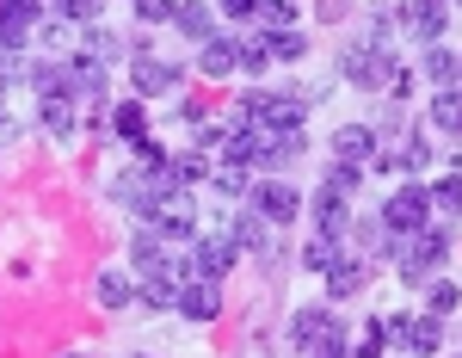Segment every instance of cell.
Returning <instances> with one entry per match:
<instances>
[{"instance_id": "cell-11", "label": "cell", "mask_w": 462, "mask_h": 358, "mask_svg": "<svg viewBox=\"0 0 462 358\" xmlns=\"http://www.w3.org/2000/svg\"><path fill=\"white\" fill-rule=\"evenodd\" d=\"M407 32L413 37H426V43H438L444 37V25H450V0H407Z\"/></svg>"}, {"instance_id": "cell-13", "label": "cell", "mask_w": 462, "mask_h": 358, "mask_svg": "<svg viewBox=\"0 0 462 358\" xmlns=\"http://www.w3.org/2000/svg\"><path fill=\"white\" fill-rule=\"evenodd\" d=\"M179 309H185L191 322H216V316H222V290H216V278H185V285H179Z\"/></svg>"}, {"instance_id": "cell-8", "label": "cell", "mask_w": 462, "mask_h": 358, "mask_svg": "<svg viewBox=\"0 0 462 358\" xmlns=\"http://www.w3.org/2000/svg\"><path fill=\"white\" fill-rule=\"evenodd\" d=\"M235 259H241V248H235L228 229H222V235H198V253L185 259V278H222Z\"/></svg>"}, {"instance_id": "cell-5", "label": "cell", "mask_w": 462, "mask_h": 358, "mask_svg": "<svg viewBox=\"0 0 462 358\" xmlns=\"http://www.w3.org/2000/svg\"><path fill=\"white\" fill-rule=\"evenodd\" d=\"M241 118L259 124V130H302V99H290V93H259V87H253L247 99H241Z\"/></svg>"}, {"instance_id": "cell-22", "label": "cell", "mask_w": 462, "mask_h": 358, "mask_svg": "<svg viewBox=\"0 0 462 358\" xmlns=\"http://www.w3.org/2000/svg\"><path fill=\"white\" fill-rule=\"evenodd\" d=\"M111 130H117V137H130V143H143V130H148V99H124V106L111 111Z\"/></svg>"}, {"instance_id": "cell-42", "label": "cell", "mask_w": 462, "mask_h": 358, "mask_svg": "<svg viewBox=\"0 0 462 358\" xmlns=\"http://www.w3.org/2000/svg\"><path fill=\"white\" fill-rule=\"evenodd\" d=\"M253 358H265V346H253Z\"/></svg>"}, {"instance_id": "cell-34", "label": "cell", "mask_w": 462, "mask_h": 358, "mask_svg": "<svg viewBox=\"0 0 462 358\" xmlns=\"http://www.w3.org/2000/svg\"><path fill=\"white\" fill-rule=\"evenodd\" d=\"M265 62H272L265 37H259V32H241V69H247V74H265Z\"/></svg>"}, {"instance_id": "cell-16", "label": "cell", "mask_w": 462, "mask_h": 358, "mask_svg": "<svg viewBox=\"0 0 462 358\" xmlns=\"http://www.w3.org/2000/svg\"><path fill=\"white\" fill-rule=\"evenodd\" d=\"M69 93H87V99H99V106H106V62L74 56V62H69Z\"/></svg>"}, {"instance_id": "cell-24", "label": "cell", "mask_w": 462, "mask_h": 358, "mask_svg": "<svg viewBox=\"0 0 462 358\" xmlns=\"http://www.w3.org/2000/svg\"><path fill=\"white\" fill-rule=\"evenodd\" d=\"M198 179H210V167H204V155H173V161H167V185H179V192H191Z\"/></svg>"}, {"instance_id": "cell-12", "label": "cell", "mask_w": 462, "mask_h": 358, "mask_svg": "<svg viewBox=\"0 0 462 358\" xmlns=\"http://www.w3.org/2000/svg\"><path fill=\"white\" fill-rule=\"evenodd\" d=\"M198 69L210 74V80H222V74H235L241 69V37H204V43H198Z\"/></svg>"}, {"instance_id": "cell-41", "label": "cell", "mask_w": 462, "mask_h": 358, "mask_svg": "<svg viewBox=\"0 0 462 358\" xmlns=\"http://www.w3.org/2000/svg\"><path fill=\"white\" fill-rule=\"evenodd\" d=\"M346 6H352V0H320V19H339Z\"/></svg>"}, {"instance_id": "cell-27", "label": "cell", "mask_w": 462, "mask_h": 358, "mask_svg": "<svg viewBox=\"0 0 462 358\" xmlns=\"http://www.w3.org/2000/svg\"><path fill=\"white\" fill-rule=\"evenodd\" d=\"M43 130H50V137H69V130H74L69 93H50V99H43Z\"/></svg>"}, {"instance_id": "cell-31", "label": "cell", "mask_w": 462, "mask_h": 358, "mask_svg": "<svg viewBox=\"0 0 462 358\" xmlns=\"http://www.w3.org/2000/svg\"><path fill=\"white\" fill-rule=\"evenodd\" d=\"M32 80H37V93H43V99H50V93H69V62H37Z\"/></svg>"}, {"instance_id": "cell-30", "label": "cell", "mask_w": 462, "mask_h": 358, "mask_svg": "<svg viewBox=\"0 0 462 358\" xmlns=\"http://www.w3.org/2000/svg\"><path fill=\"white\" fill-rule=\"evenodd\" d=\"M383 346H389V322H364L352 340V358H376Z\"/></svg>"}, {"instance_id": "cell-26", "label": "cell", "mask_w": 462, "mask_h": 358, "mask_svg": "<svg viewBox=\"0 0 462 358\" xmlns=\"http://www.w3.org/2000/svg\"><path fill=\"white\" fill-rule=\"evenodd\" d=\"M327 290H333V297H357V290H364V259H339V266L327 272Z\"/></svg>"}, {"instance_id": "cell-23", "label": "cell", "mask_w": 462, "mask_h": 358, "mask_svg": "<svg viewBox=\"0 0 462 358\" xmlns=\"http://www.w3.org/2000/svg\"><path fill=\"white\" fill-rule=\"evenodd\" d=\"M431 124H438L444 137H462V87H450V93L431 99Z\"/></svg>"}, {"instance_id": "cell-35", "label": "cell", "mask_w": 462, "mask_h": 358, "mask_svg": "<svg viewBox=\"0 0 462 358\" xmlns=\"http://www.w3.org/2000/svg\"><path fill=\"white\" fill-rule=\"evenodd\" d=\"M253 19H265L272 32H284V25H296V0H259V13Z\"/></svg>"}, {"instance_id": "cell-9", "label": "cell", "mask_w": 462, "mask_h": 358, "mask_svg": "<svg viewBox=\"0 0 462 358\" xmlns=\"http://www.w3.org/2000/svg\"><path fill=\"white\" fill-rule=\"evenodd\" d=\"M389 130H394V143L383 148V167H389L394 179L420 174V167H426V137H413V130H401V111L389 118Z\"/></svg>"}, {"instance_id": "cell-43", "label": "cell", "mask_w": 462, "mask_h": 358, "mask_svg": "<svg viewBox=\"0 0 462 358\" xmlns=\"http://www.w3.org/2000/svg\"><path fill=\"white\" fill-rule=\"evenodd\" d=\"M69 358H87V353H69Z\"/></svg>"}, {"instance_id": "cell-6", "label": "cell", "mask_w": 462, "mask_h": 358, "mask_svg": "<svg viewBox=\"0 0 462 358\" xmlns=\"http://www.w3.org/2000/svg\"><path fill=\"white\" fill-rule=\"evenodd\" d=\"M426 222H431L426 185H413V179H401V185H394V198L383 204V229H389V235H413V229H426Z\"/></svg>"}, {"instance_id": "cell-18", "label": "cell", "mask_w": 462, "mask_h": 358, "mask_svg": "<svg viewBox=\"0 0 462 358\" xmlns=\"http://www.w3.org/2000/svg\"><path fill=\"white\" fill-rule=\"evenodd\" d=\"M173 25L191 37V43L216 37V19H210V6H204V0H179V6H173Z\"/></svg>"}, {"instance_id": "cell-28", "label": "cell", "mask_w": 462, "mask_h": 358, "mask_svg": "<svg viewBox=\"0 0 462 358\" xmlns=\"http://www.w3.org/2000/svg\"><path fill=\"white\" fill-rule=\"evenodd\" d=\"M265 50H272L278 62H296V56L309 50V37L296 32V25H284V32H265Z\"/></svg>"}, {"instance_id": "cell-10", "label": "cell", "mask_w": 462, "mask_h": 358, "mask_svg": "<svg viewBox=\"0 0 462 358\" xmlns=\"http://www.w3.org/2000/svg\"><path fill=\"white\" fill-rule=\"evenodd\" d=\"M130 87H136V99H161V93H173V87H179V69L143 50V56H136V80H130Z\"/></svg>"}, {"instance_id": "cell-3", "label": "cell", "mask_w": 462, "mask_h": 358, "mask_svg": "<svg viewBox=\"0 0 462 358\" xmlns=\"http://www.w3.org/2000/svg\"><path fill=\"white\" fill-rule=\"evenodd\" d=\"M290 340H296L309 358H346V353H352L346 327L333 322L327 309H296V316H290Z\"/></svg>"}, {"instance_id": "cell-2", "label": "cell", "mask_w": 462, "mask_h": 358, "mask_svg": "<svg viewBox=\"0 0 462 358\" xmlns=\"http://www.w3.org/2000/svg\"><path fill=\"white\" fill-rule=\"evenodd\" d=\"M339 74L352 80V87H394V93H407V69L394 62V50L389 43H376V37H357L352 50L339 56Z\"/></svg>"}, {"instance_id": "cell-19", "label": "cell", "mask_w": 462, "mask_h": 358, "mask_svg": "<svg viewBox=\"0 0 462 358\" xmlns=\"http://www.w3.org/2000/svg\"><path fill=\"white\" fill-rule=\"evenodd\" d=\"M339 259H346V235H327V229L302 248V266H309V272H333Z\"/></svg>"}, {"instance_id": "cell-20", "label": "cell", "mask_w": 462, "mask_h": 358, "mask_svg": "<svg viewBox=\"0 0 462 358\" xmlns=\"http://www.w3.org/2000/svg\"><path fill=\"white\" fill-rule=\"evenodd\" d=\"M426 74L438 80V93H450V87H462V56L444 50V43H431L426 50Z\"/></svg>"}, {"instance_id": "cell-21", "label": "cell", "mask_w": 462, "mask_h": 358, "mask_svg": "<svg viewBox=\"0 0 462 358\" xmlns=\"http://www.w3.org/2000/svg\"><path fill=\"white\" fill-rule=\"evenodd\" d=\"M93 297H99V309H124L136 297V285H130V272H99L93 278Z\"/></svg>"}, {"instance_id": "cell-33", "label": "cell", "mask_w": 462, "mask_h": 358, "mask_svg": "<svg viewBox=\"0 0 462 358\" xmlns=\"http://www.w3.org/2000/svg\"><path fill=\"white\" fill-rule=\"evenodd\" d=\"M457 303H462V290L450 285V278H431V285H426V309H431V316H450Z\"/></svg>"}, {"instance_id": "cell-29", "label": "cell", "mask_w": 462, "mask_h": 358, "mask_svg": "<svg viewBox=\"0 0 462 358\" xmlns=\"http://www.w3.org/2000/svg\"><path fill=\"white\" fill-rule=\"evenodd\" d=\"M130 259H136L143 272L167 266V253H161V235H154V229H136V241H130Z\"/></svg>"}, {"instance_id": "cell-17", "label": "cell", "mask_w": 462, "mask_h": 358, "mask_svg": "<svg viewBox=\"0 0 462 358\" xmlns=\"http://www.w3.org/2000/svg\"><path fill=\"white\" fill-rule=\"evenodd\" d=\"M426 204L444 216V229H450V222L462 216V174H444L438 185H426Z\"/></svg>"}, {"instance_id": "cell-7", "label": "cell", "mask_w": 462, "mask_h": 358, "mask_svg": "<svg viewBox=\"0 0 462 358\" xmlns=\"http://www.w3.org/2000/svg\"><path fill=\"white\" fill-rule=\"evenodd\" d=\"M247 204L265 216V222H278V229H284V222H296V211H302V192H296L290 179H259V185L247 192Z\"/></svg>"}, {"instance_id": "cell-14", "label": "cell", "mask_w": 462, "mask_h": 358, "mask_svg": "<svg viewBox=\"0 0 462 358\" xmlns=\"http://www.w3.org/2000/svg\"><path fill=\"white\" fill-rule=\"evenodd\" d=\"M401 346H413V353H444V316H407V327H401Z\"/></svg>"}, {"instance_id": "cell-25", "label": "cell", "mask_w": 462, "mask_h": 358, "mask_svg": "<svg viewBox=\"0 0 462 358\" xmlns=\"http://www.w3.org/2000/svg\"><path fill=\"white\" fill-rule=\"evenodd\" d=\"M99 6L106 0H43L50 19H80V25H99Z\"/></svg>"}, {"instance_id": "cell-15", "label": "cell", "mask_w": 462, "mask_h": 358, "mask_svg": "<svg viewBox=\"0 0 462 358\" xmlns=\"http://www.w3.org/2000/svg\"><path fill=\"white\" fill-rule=\"evenodd\" d=\"M333 155H339L346 167L370 161V155H376V130H370V124H346V130H333Z\"/></svg>"}, {"instance_id": "cell-4", "label": "cell", "mask_w": 462, "mask_h": 358, "mask_svg": "<svg viewBox=\"0 0 462 358\" xmlns=\"http://www.w3.org/2000/svg\"><path fill=\"white\" fill-rule=\"evenodd\" d=\"M148 229H154L161 241H198V211H191V198H185V192H161V198L148 204Z\"/></svg>"}, {"instance_id": "cell-32", "label": "cell", "mask_w": 462, "mask_h": 358, "mask_svg": "<svg viewBox=\"0 0 462 358\" xmlns=\"http://www.w3.org/2000/svg\"><path fill=\"white\" fill-rule=\"evenodd\" d=\"M80 56H93V62H111V56H124V43H117V32H87V43H80Z\"/></svg>"}, {"instance_id": "cell-36", "label": "cell", "mask_w": 462, "mask_h": 358, "mask_svg": "<svg viewBox=\"0 0 462 358\" xmlns=\"http://www.w3.org/2000/svg\"><path fill=\"white\" fill-rule=\"evenodd\" d=\"M37 25H25V19H13V13H0V50H19L25 37H32Z\"/></svg>"}, {"instance_id": "cell-37", "label": "cell", "mask_w": 462, "mask_h": 358, "mask_svg": "<svg viewBox=\"0 0 462 358\" xmlns=\"http://www.w3.org/2000/svg\"><path fill=\"white\" fill-rule=\"evenodd\" d=\"M0 13L25 19V25H43V0H0Z\"/></svg>"}, {"instance_id": "cell-40", "label": "cell", "mask_w": 462, "mask_h": 358, "mask_svg": "<svg viewBox=\"0 0 462 358\" xmlns=\"http://www.w3.org/2000/svg\"><path fill=\"white\" fill-rule=\"evenodd\" d=\"M222 13H228V19H253V13H259V0H222Z\"/></svg>"}, {"instance_id": "cell-1", "label": "cell", "mask_w": 462, "mask_h": 358, "mask_svg": "<svg viewBox=\"0 0 462 358\" xmlns=\"http://www.w3.org/2000/svg\"><path fill=\"white\" fill-rule=\"evenodd\" d=\"M389 253L394 266L407 272V285H431L438 272H444V259H450V229H413V235H389Z\"/></svg>"}, {"instance_id": "cell-39", "label": "cell", "mask_w": 462, "mask_h": 358, "mask_svg": "<svg viewBox=\"0 0 462 358\" xmlns=\"http://www.w3.org/2000/svg\"><path fill=\"white\" fill-rule=\"evenodd\" d=\"M216 185H222V192H253L247 167H235V161H228V167H222V174H216Z\"/></svg>"}, {"instance_id": "cell-38", "label": "cell", "mask_w": 462, "mask_h": 358, "mask_svg": "<svg viewBox=\"0 0 462 358\" xmlns=\"http://www.w3.org/2000/svg\"><path fill=\"white\" fill-rule=\"evenodd\" d=\"M173 6L179 0H136V19L143 25H161V19H173Z\"/></svg>"}]
</instances>
